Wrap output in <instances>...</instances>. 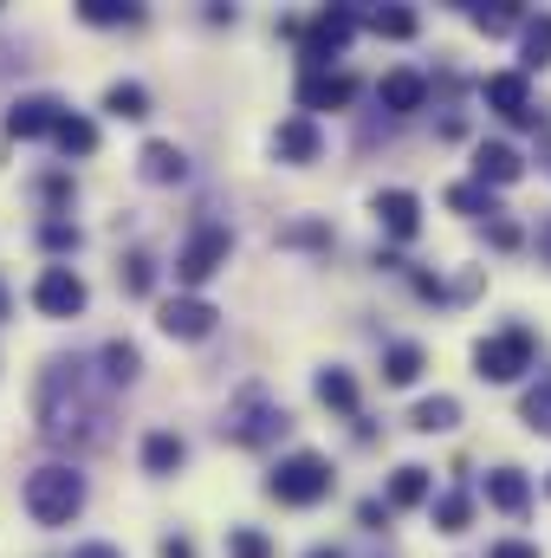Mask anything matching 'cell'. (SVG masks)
<instances>
[{"instance_id": "1", "label": "cell", "mask_w": 551, "mask_h": 558, "mask_svg": "<svg viewBox=\"0 0 551 558\" xmlns=\"http://www.w3.org/2000/svg\"><path fill=\"white\" fill-rule=\"evenodd\" d=\"M91 422H98V410L85 403L78 364H52L39 377V428H46V441H85Z\"/></svg>"}, {"instance_id": "2", "label": "cell", "mask_w": 551, "mask_h": 558, "mask_svg": "<svg viewBox=\"0 0 551 558\" xmlns=\"http://www.w3.org/2000/svg\"><path fill=\"white\" fill-rule=\"evenodd\" d=\"M78 507H85V474H78V468L46 461V468L26 474V513H33L39 526H72Z\"/></svg>"}, {"instance_id": "3", "label": "cell", "mask_w": 551, "mask_h": 558, "mask_svg": "<svg viewBox=\"0 0 551 558\" xmlns=\"http://www.w3.org/2000/svg\"><path fill=\"white\" fill-rule=\"evenodd\" d=\"M331 461L325 454H311V448H298V454H285L273 474H267V494H273L279 507H318L325 494H331Z\"/></svg>"}, {"instance_id": "4", "label": "cell", "mask_w": 551, "mask_h": 558, "mask_svg": "<svg viewBox=\"0 0 551 558\" xmlns=\"http://www.w3.org/2000/svg\"><path fill=\"white\" fill-rule=\"evenodd\" d=\"M532 331L526 325H506V331H493V338H480V351H474V371L487 377V384H513V377H526L532 371Z\"/></svg>"}, {"instance_id": "5", "label": "cell", "mask_w": 551, "mask_h": 558, "mask_svg": "<svg viewBox=\"0 0 551 558\" xmlns=\"http://www.w3.org/2000/svg\"><path fill=\"white\" fill-rule=\"evenodd\" d=\"M285 428H292V416H285L279 403H267L260 390H247V397L228 410V422H221V435L241 441V448H267V441H279Z\"/></svg>"}, {"instance_id": "6", "label": "cell", "mask_w": 551, "mask_h": 558, "mask_svg": "<svg viewBox=\"0 0 551 558\" xmlns=\"http://www.w3.org/2000/svg\"><path fill=\"white\" fill-rule=\"evenodd\" d=\"M228 254H234V234H228L221 221H201V228L188 234V247L175 254V279H182V286H201V279H215L228 267Z\"/></svg>"}, {"instance_id": "7", "label": "cell", "mask_w": 551, "mask_h": 558, "mask_svg": "<svg viewBox=\"0 0 551 558\" xmlns=\"http://www.w3.org/2000/svg\"><path fill=\"white\" fill-rule=\"evenodd\" d=\"M351 33H357V7H325L298 39H305V72H331V59L351 46Z\"/></svg>"}, {"instance_id": "8", "label": "cell", "mask_w": 551, "mask_h": 558, "mask_svg": "<svg viewBox=\"0 0 551 558\" xmlns=\"http://www.w3.org/2000/svg\"><path fill=\"white\" fill-rule=\"evenodd\" d=\"M33 305L46 318H78L85 312V279L72 274V267H46V274L33 279Z\"/></svg>"}, {"instance_id": "9", "label": "cell", "mask_w": 551, "mask_h": 558, "mask_svg": "<svg viewBox=\"0 0 551 558\" xmlns=\"http://www.w3.org/2000/svg\"><path fill=\"white\" fill-rule=\"evenodd\" d=\"M480 98L506 118V124H519V131H532L539 124V111H532V92H526V72H493L487 85H480Z\"/></svg>"}, {"instance_id": "10", "label": "cell", "mask_w": 551, "mask_h": 558, "mask_svg": "<svg viewBox=\"0 0 551 558\" xmlns=\"http://www.w3.org/2000/svg\"><path fill=\"white\" fill-rule=\"evenodd\" d=\"M357 98V78L351 72H298V111H344Z\"/></svg>"}, {"instance_id": "11", "label": "cell", "mask_w": 551, "mask_h": 558, "mask_svg": "<svg viewBox=\"0 0 551 558\" xmlns=\"http://www.w3.org/2000/svg\"><path fill=\"white\" fill-rule=\"evenodd\" d=\"M59 124H65V105H59V98H46V92H39V98H20V105L7 111V137H13V143L52 137Z\"/></svg>"}, {"instance_id": "12", "label": "cell", "mask_w": 551, "mask_h": 558, "mask_svg": "<svg viewBox=\"0 0 551 558\" xmlns=\"http://www.w3.org/2000/svg\"><path fill=\"white\" fill-rule=\"evenodd\" d=\"M215 305L208 299H162V312H156V325L169 331V338H208L215 331Z\"/></svg>"}, {"instance_id": "13", "label": "cell", "mask_w": 551, "mask_h": 558, "mask_svg": "<svg viewBox=\"0 0 551 558\" xmlns=\"http://www.w3.org/2000/svg\"><path fill=\"white\" fill-rule=\"evenodd\" d=\"M519 175H526V156H519L513 143H480V149H474V182L506 189V182H519Z\"/></svg>"}, {"instance_id": "14", "label": "cell", "mask_w": 551, "mask_h": 558, "mask_svg": "<svg viewBox=\"0 0 551 558\" xmlns=\"http://www.w3.org/2000/svg\"><path fill=\"white\" fill-rule=\"evenodd\" d=\"M318 149H325V137H318V124L298 111V118H285L273 131V156L279 162H318Z\"/></svg>"}, {"instance_id": "15", "label": "cell", "mask_w": 551, "mask_h": 558, "mask_svg": "<svg viewBox=\"0 0 551 558\" xmlns=\"http://www.w3.org/2000/svg\"><path fill=\"white\" fill-rule=\"evenodd\" d=\"M421 98H428V78L421 72H383V85H377V105L390 111V118H409V111H421Z\"/></svg>"}, {"instance_id": "16", "label": "cell", "mask_w": 551, "mask_h": 558, "mask_svg": "<svg viewBox=\"0 0 551 558\" xmlns=\"http://www.w3.org/2000/svg\"><path fill=\"white\" fill-rule=\"evenodd\" d=\"M377 221H383L396 241H415V228H421V202H415L409 189H383V195H377Z\"/></svg>"}, {"instance_id": "17", "label": "cell", "mask_w": 551, "mask_h": 558, "mask_svg": "<svg viewBox=\"0 0 551 558\" xmlns=\"http://www.w3.org/2000/svg\"><path fill=\"white\" fill-rule=\"evenodd\" d=\"M143 182H156V189H169V182H188V156H182V149H175V143H143Z\"/></svg>"}, {"instance_id": "18", "label": "cell", "mask_w": 551, "mask_h": 558, "mask_svg": "<svg viewBox=\"0 0 551 558\" xmlns=\"http://www.w3.org/2000/svg\"><path fill=\"white\" fill-rule=\"evenodd\" d=\"M487 507H500V513H513V520H519V513L532 507L526 474H519V468H493V474H487Z\"/></svg>"}, {"instance_id": "19", "label": "cell", "mask_w": 551, "mask_h": 558, "mask_svg": "<svg viewBox=\"0 0 551 558\" xmlns=\"http://www.w3.org/2000/svg\"><path fill=\"white\" fill-rule=\"evenodd\" d=\"M182 461H188V441H182L175 428H149V435H143V468H149V474H175Z\"/></svg>"}, {"instance_id": "20", "label": "cell", "mask_w": 551, "mask_h": 558, "mask_svg": "<svg viewBox=\"0 0 551 558\" xmlns=\"http://www.w3.org/2000/svg\"><path fill=\"white\" fill-rule=\"evenodd\" d=\"M318 403L338 416H357V377L351 371H318Z\"/></svg>"}, {"instance_id": "21", "label": "cell", "mask_w": 551, "mask_h": 558, "mask_svg": "<svg viewBox=\"0 0 551 558\" xmlns=\"http://www.w3.org/2000/svg\"><path fill=\"white\" fill-rule=\"evenodd\" d=\"M105 111L124 118V124H137V118H149V92H143L137 78H118V85L105 92Z\"/></svg>"}, {"instance_id": "22", "label": "cell", "mask_w": 551, "mask_h": 558, "mask_svg": "<svg viewBox=\"0 0 551 558\" xmlns=\"http://www.w3.org/2000/svg\"><path fill=\"white\" fill-rule=\"evenodd\" d=\"M78 20L85 26H137L143 7H131V0H78Z\"/></svg>"}, {"instance_id": "23", "label": "cell", "mask_w": 551, "mask_h": 558, "mask_svg": "<svg viewBox=\"0 0 551 558\" xmlns=\"http://www.w3.org/2000/svg\"><path fill=\"white\" fill-rule=\"evenodd\" d=\"M519 52H526V72H546L551 65V13L519 26Z\"/></svg>"}, {"instance_id": "24", "label": "cell", "mask_w": 551, "mask_h": 558, "mask_svg": "<svg viewBox=\"0 0 551 558\" xmlns=\"http://www.w3.org/2000/svg\"><path fill=\"white\" fill-rule=\"evenodd\" d=\"M409 422L421 428V435H448V428L461 422V403H454V397H421Z\"/></svg>"}, {"instance_id": "25", "label": "cell", "mask_w": 551, "mask_h": 558, "mask_svg": "<svg viewBox=\"0 0 551 558\" xmlns=\"http://www.w3.org/2000/svg\"><path fill=\"white\" fill-rule=\"evenodd\" d=\"M137 371H143V351L131 338H111V344H105V377H111V384H137Z\"/></svg>"}, {"instance_id": "26", "label": "cell", "mask_w": 551, "mask_h": 558, "mask_svg": "<svg viewBox=\"0 0 551 558\" xmlns=\"http://www.w3.org/2000/svg\"><path fill=\"white\" fill-rule=\"evenodd\" d=\"M357 20H364L370 33H383V39H415V26H421L409 7H377V13H357Z\"/></svg>"}, {"instance_id": "27", "label": "cell", "mask_w": 551, "mask_h": 558, "mask_svg": "<svg viewBox=\"0 0 551 558\" xmlns=\"http://www.w3.org/2000/svg\"><path fill=\"white\" fill-rule=\"evenodd\" d=\"M52 143H59L65 156H91V149H98V124H91V118H72V111H65V124L52 131Z\"/></svg>"}, {"instance_id": "28", "label": "cell", "mask_w": 551, "mask_h": 558, "mask_svg": "<svg viewBox=\"0 0 551 558\" xmlns=\"http://www.w3.org/2000/svg\"><path fill=\"white\" fill-rule=\"evenodd\" d=\"M448 208H454V215H500L487 182H454V189H448Z\"/></svg>"}, {"instance_id": "29", "label": "cell", "mask_w": 551, "mask_h": 558, "mask_svg": "<svg viewBox=\"0 0 551 558\" xmlns=\"http://www.w3.org/2000/svg\"><path fill=\"white\" fill-rule=\"evenodd\" d=\"M421 377V344H390L383 351V384H415Z\"/></svg>"}, {"instance_id": "30", "label": "cell", "mask_w": 551, "mask_h": 558, "mask_svg": "<svg viewBox=\"0 0 551 558\" xmlns=\"http://www.w3.org/2000/svg\"><path fill=\"white\" fill-rule=\"evenodd\" d=\"M428 500V468H396L390 474V507H421Z\"/></svg>"}, {"instance_id": "31", "label": "cell", "mask_w": 551, "mask_h": 558, "mask_svg": "<svg viewBox=\"0 0 551 558\" xmlns=\"http://www.w3.org/2000/svg\"><path fill=\"white\" fill-rule=\"evenodd\" d=\"M519 416H526V428H539V435H551V371L526 390V403H519Z\"/></svg>"}, {"instance_id": "32", "label": "cell", "mask_w": 551, "mask_h": 558, "mask_svg": "<svg viewBox=\"0 0 551 558\" xmlns=\"http://www.w3.org/2000/svg\"><path fill=\"white\" fill-rule=\"evenodd\" d=\"M467 520H474V500L467 494H441L434 500V526L441 533H467Z\"/></svg>"}, {"instance_id": "33", "label": "cell", "mask_w": 551, "mask_h": 558, "mask_svg": "<svg viewBox=\"0 0 551 558\" xmlns=\"http://www.w3.org/2000/svg\"><path fill=\"white\" fill-rule=\"evenodd\" d=\"M228 558H273V539L254 533V526H234L228 533Z\"/></svg>"}, {"instance_id": "34", "label": "cell", "mask_w": 551, "mask_h": 558, "mask_svg": "<svg viewBox=\"0 0 551 558\" xmlns=\"http://www.w3.org/2000/svg\"><path fill=\"white\" fill-rule=\"evenodd\" d=\"M118 279H124V292H149V286H156V260H149V254H131V260H124V267H118Z\"/></svg>"}, {"instance_id": "35", "label": "cell", "mask_w": 551, "mask_h": 558, "mask_svg": "<svg viewBox=\"0 0 551 558\" xmlns=\"http://www.w3.org/2000/svg\"><path fill=\"white\" fill-rule=\"evenodd\" d=\"M39 247H46V254H72V247H78V228H72V221H46V228H39Z\"/></svg>"}, {"instance_id": "36", "label": "cell", "mask_w": 551, "mask_h": 558, "mask_svg": "<svg viewBox=\"0 0 551 558\" xmlns=\"http://www.w3.org/2000/svg\"><path fill=\"white\" fill-rule=\"evenodd\" d=\"M474 26H480V33H513L519 13H513V7H474Z\"/></svg>"}, {"instance_id": "37", "label": "cell", "mask_w": 551, "mask_h": 558, "mask_svg": "<svg viewBox=\"0 0 551 558\" xmlns=\"http://www.w3.org/2000/svg\"><path fill=\"white\" fill-rule=\"evenodd\" d=\"M487 558H539V546H526V539H493Z\"/></svg>"}, {"instance_id": "38", "label": "cell", "mask_w": 551, "mask_h": 558, "mask_svg": "<svg viewBox=\"0 0 551 558\" xmlns=\"http://www.w3.org/2000/svg\"><path fill=\"white\" fill-rule=\"evenodd\" d=\"M357 520H364L370 533H383V520H390V507H383V500H364V507H357Z\"/></svg>"}, {"instance_id": "39", "label": "cell", "mask_w": 551, "mask_h": 558, "mask_svg": "<svg viewBox=\"0 0 551 558\" xmlns=\"http://www.w3.org/2000/svg\"><path fill=\"white\" fill-rule=\"evenodd\" d=\"M415 292H421V299H434V305L448 299V286H441V279H434V274H415Z\"/></svg>"}, {"instance_id": "40", "label": "cell", "mask_w": 551, "mask_h": 558, "mask_svg": "<svg viewBox=\"0 0 551 558\" xmlns=\"http://www.w3.org/2000/svg\"><path fill=\"white\" fill-rule=\"evenodd\" d=\"M493 247H519V228L513 221H493Z\"/></svg>"}, {"instance_id": "41", "label": "cell", "mask_w": 551, "mask_h": 558, "mask_svg": "<svg viewBox=\"0 0 551 558\" xmlns=\"http://www.w3.org/2000/svg\"><path fill=\"white\" fill-rule=\"evenodd\" d=\"M72 558H124V553H118V546H105V539H91V546H78Z\"/></svg>"}, {"instance_id": "42", "label": "cell", "mask_w": 551, "mask_h": 558, "mask_svg": "<svg viewBox=\"0 0 551 558\" xmlns=\"http://www.w3.org/2000/svg\"><path fill=\"white\" fill-rule=\"evenodd\" d=\"M162 558H195V546H188V539H175V533H169V539H162Z\"/></svg>"}, {"instance_id": "43", "label": "cell", "mask_w": 551, "mask_h": 558, "mask_svg": "<svg viewBox=\"0 0 551 558\" xmlns=\"http://www.w3.org/2000/svg\"><path fill=\"white\" fill-rule=\"evenodd\" d=\"M539 254L551 260V221H539Z\"/></svg>"}, {"instance_id": "44", "label": "cell", "mask_w": 551, "mask_h": 558, "mask_svg": "<svg viewBox=\"0 0 551 558\" xmlns=\"http://www.w3.org/2000/svg\"><path fill=\"white\" fill-rule=\"evenodd\" d=\"M305 558H344V553H338V546H311Z\"/></svg>"}, {"instance_id": "45", "label": "cell", "mask_w": 551, "mask_h": 558, "mask_svg": "<svg viewBox=\"0 0 551 558\" xmlns=\"http://www.w3.org/2000/svg\"><path fill=\"white\" fill-rule=\"evenodd\" d=\"M0 318H7V286H0Z\"/></svg>"}]
</instances>
